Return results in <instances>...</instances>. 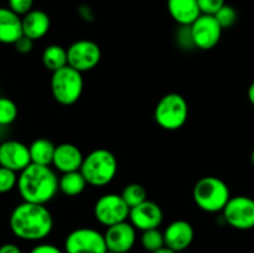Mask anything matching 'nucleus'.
I'll return each mask as SVG.
<instances>
[{
  "instance_id": "27",
  "label": "nucleus",
  "mask_w": 254,
  "mask_h": 253,
  "mask_svg": "<svg viewBox=\"0 0 254 253\" xmlns=\"http://www.w3.org/2000/svg\"><path fill=\"white\" fill-rule=\"evenodd\" d=\"M16 171L0 166V193H6L17 186Z\"/></svg>"
},
{
  "instance_id": "21",
  "label": "nucleus",
  "mask_w": 254,
  "mask_h": 253,
  "mask_svg": "<svg viewBox=\"0 0 254 253\" xmlns=\"http://www.w3.org/2000/svg\"><path fill=\"white\" fill-rule=\"evenodd\" d=\"M88 185L81 171L62 174L59 179V189L66 196H78Z\"/></svg>"
},
{
  "instance_id": "29",
  "label": "nucleus",
  "mask_w": 254,
  "mask_h": 253,
  "mask_svg": "<svg viewBox=\"0 0 254 253\" xmlns=\"http://www.w3.org/2000/svg\"><path fill=\"white\" fill-rule=\"evenodd\" d=\"M197 2L201 14L206 15H215L226 4L225 0H197Z\"/></svg>"
},
{
  "instance_id": "10",
  "label": "nucleus",
  "mask_w": 254,
  "mask_h": 253,
  "mask_svg": "<svg viewBox=\"0 0 254 253\" xmlns=\"http://www.w3.org/2000/svg\"><path fill=\"white\" fill-rule=\"evenodd\" d=\"M223 218L232 228L248 231L254 228V200L248 196L231 197L222 211Z\"/></svg>"
},
{
  "instance_id": "24",
  "label": "nucleus",
  "mask_w": 254,
  "mask_h": 253,
  "mask_svg": "<svg viewBox=\"0 0 254 253\" xmlns=\"http://www.w3.org/2000/svg\"><path fill=\"white\" fill-rule=\"evenodd\" d=\"M122 197L127 202L129 207H135V206L140 205L141 202L146 201V190L143 185L138 183H133L127 185L122 191Z\"/></svg>"
},
{
  "instance_id": "6",
  "label": "nucleus",
  "mask_w": 254,
  "mask_h": 253,
  "mask_svg": "<svg viewBox=\"0 0 254 253\" xmlns=\"http://www.w3.org/2000/svg\"><path fill=\"white\" fill-rule=\"evenodd\" d=\"M84 82L82 73L67 64L64 68L52 72L51 93L57 103L72 106L82 96Z\"/></svg>"
},
{
  "instance_id": "33",
  "label": "nucleus",
  "mask_w": 254,
  "mask_h": 253,
  "mask_svg": "<svg viewBox=\"0 0 254 253\" xmlns=\"http://www.w3.org/2000/svg\"><path fill=\"white\" fill-rule=\"evenodd\" d=\"M247 96H248V99H250L251 103L254 106V82L250 86V88H248V92H247Z\"/></svg>"
},
{
  "instance_id": "23",
  "label": "nucleus",
  "mask_w": 254,
  "mask_h": 253,
  "mask_svg": "<svg viewBox=\"0 0 254 253\" xmlns=\"http://www.w3.org/2000/svg\"><path fill=\"white\" fill-rule=\"evenodd\" d=\"M140 243L144 250L149 253L156 252L165 247V238H164V232H161L159 228H153V230L144 231L141 233Z\"/></svg>"
},
{
  "instance_id": "16",
  "label": "nucleus",
  "mask_w": 254,
  "mask_h": 253,
  "mask_svg": "<svg viewBox=\"0 0 254 253\" xmlns=\"http://www.w3.org/2000/svg\"><path fill=\"white\" fill-rule=\"evenodd\" d=\"M83 159L84 156L78 146L71 143H62L56 145L52 165L61 174L72 173L81 170Z\"/></svg>"
},
{
  "instance_id": "1",
  "label": "nucleus",
  "mask_w": 254,
  "mask_h": 253,
  "mask_svg": "<svg viewBox=\"0 0 254 253\" xmlns=\"http://www.w3.org/2000/svg\"><path fill=\"white\" fill-rule=\"evenodd\" d=\"M11 232L24 241L45 240L54 228V217L45 205L22 201L9 217Z\"/></svg>"
},
{
  "instance_id": "2",
  "label": "nucleus",
  "mask_w": 254,
  "mask_h": 253,
  "mask_svg": "<svg viewBox=\"0 0 254 253\" xmlns=\"http://www.w3.org/2000/svg\"><path fill=\"white\" fill-rule=\"evenodd\" d=\"M16 188L22 201L46 205L60 190L59 178L50 166L31 163L19 174Z\"/></svg>"
},
{
  "instance_id": "30",
  "label": "nucleus",
  "mask_w": 254,
  "mask_h": 253,
  "mask_svg": "<svg viewBox=\"0 0 254 253\" xmlns=\"http://www.w3.org/2000/svg\"><path fill=\"white\" fill-rule=\"evenodd\" d=\"M14 46L15 50H16L17 52H20V54H29L32 50V47H34V41H32L31 39H29V37L22 35V36L15 42Z\"/></svg>"
},
{
  "instance_id": "13",
  "label": "nucleus",
  "mask_w": 254,
  "mask_h": 253,
  "mask_svg": "<svg viewBox=\"0 0 254 253\" xmlns=\"http://www.w3.org/2000/svg\"><path fill=\"white\" fill-rule=\"evenodd\" d=\"M163 220L164 213L161 207L150 200H146L140 205L131 207L129 212V222L141 232L159 228V226L163 223Z\"/></svg>"
},
{
  "instance_id": "34",
  "label": "nucleus",
  "mask_w": 254,
  "mask_h": 253,
  "mask_svg": "<svg viewBox=\"0 0 254 253\" xmlns=\"http://www.w3.org/2000/svg\"><path fill=\"white\" fill-rule=\"evenodd\" d=\"M153 253H176V252H174V251H171V250H169V248L164 247V248H161V250L156 251V252H153Z\"/></svg>"
},
{
  "instance_id": "26",
  "label": "nucleus",
  "mask_w": 254,
  "mask_h": 253,
  "mask_svg": "<svg viewBox=\"0 0 254 253\" xmlns=\"http://www.w3.org/2000/svg\"><path fill=\"white\" fill-rule=\"evenodd\" d=\"M215 17L222 29H230V27H232L233 25L237 22L238 14L237 10H236L235 7L231 6V5L225 4L217 12H216Z\"/></svg>"
},
{
  "instance_id": "7",
  "label": "nucleus",
  "mask_w": 254,
  "mask_h": 253,
  "mask_svg": "<svg viewBox=\"0 0 254 253\" xmlns=\"http://www.w3.org/2000/svg\"><path fill=\"white\" fill-rule=\"evenodd\" d=\"M129 212L130 207L118 193H106L101 196L93 207L96 220L106 227L127 221L129 218Z\"/></svg>"
},
{
  "instance_id": "15",
  "label": "nucleus",
  "mask_w": 254,
  "mask_h": 253,
  "mask_svg": "<svg viewBox=\"0 0 254 253\" xmlns=\"http://www.w3.org/2000/svg\"><path fill=\"white\" fill-rule=\"evenodd\" d=\"M164 238H165V247L180 253L188 250L193 242L195 238V231L192 225L185 220H176L169 223L168 227L164 231Z\"/></svg>"
},
{
  "instance_id": "4",
  "label": "nucleus",
  "mask_w": 254,
  "mask_h": 253,
  "mask_svg": "<svg viewBox=\"0 0 254 253\" xmlns=\"http://www.w3.org/2000/svg\"><path fill=\"white\" fill-rule=\"evenodd\" d=\"M192 198L196 206L205 212H221L231 198L230 188L220 178L203 176L193 186Z\"/></svg>"
},
{
  "instance_id": "36",
  "label": "nucleus",
  "mask_w": 254,
  "mask_h": 253,
  "mask_svg": "<svg viewBox=\"0 0 254 253\" xmlns=\"http://www.w3.org/2000/svg\"><path fill=\"white\" fill-rule=\"evenodd\" d=\"M106 253H114V252H111V251H107Z\"/></svg>"
},
{
  "instance_id": "18",
  "label": "nucleus",
  "mask_w": 254,
  "mask_h": 253,
  "mask_svg": "<svg viewBox=\"0 0 254 253\" xmlns=\"http://www.w3.org/2000/svg\"><path fill=\"white\" fill-rule=\"evenodd\" d=\"M168 11L180 26H191L201 15L197 0H168Z\"/></svg>"
},
{
  "instance_id": "11",
  "label": "nucleus",
  "mask_w": 254,
  "mask_h": 253,
  "mask_svg": "<svg viewBox=\"0 0 254 253\" xmlns=\"http://www.w3.org/2000/svg\"><path fill=\"white\" fill-rule=\"evenodd\" d=\"M222 31L223 29L216 20L215 15L201 14L190 26L193 45L200 50H211L217 46Z\"/></svg>"
},
{
  "instance_id": "20",
  "label": "nucleus",
  "mask_w": 254,
  "mask_h": 253,
  "mask_svg": "<svg viewBox=\"0 0 254 253\" xmlns=\"http://www.w3.org/2000/svg\"><path fill=\"white\" fill-rule=\"evenodd\" d=\"M29 150L32 164L50 166L52 165L56 145L49 139L39 138L30 144Z\"/></svg>"
},
{
  "instance_id": "19",
  "label": "nucleus",
  "mask_w": 254,
  "mask_h": 253,
  "mask_svg": "<svg viewBox=\"0 0 254 253\" xmlns=\"http://www.w3.org/2000/svg\"><path fill=\"white\" fill-rule=\"evenodd\" d=\"M21 19L24 36L29 37L32 41L42 39L49 32L50 26H51L50 16L42 10L32 9L31 11L24 15Z\"/></svg>"
},
{
  "instance_id": "8",
  "label": "nucleus",
  "mask_w": 254,
  "mask_h": 253,
  "mask_svg": "<svg viewBox=\"0 0 254 253\" xmlns=\"http://www.w3.org/2000/svg\"><path fill=\"white\" fill-rule=\"evenodd\" d=\"M64 253H106L104 235L94 228H76L64 240Z\"/></svg>"
},
{
  "instance_id": "31",
  "label": "nucleus",
  "mask_w": 254,
  "mask_h": 253,
  "mask_svg": "<svg viewBox=\"0 0 254 253\" xmlns=\"http://www.w3.org/2000/svg\"><path fill=\"white\" fill-rule=\"evenodd\" d=\"M29 253H64L61 248H59L57 246L51 245V243H39L37 246H35L34 248H31Z\"/></svg>"
},
{
  "instance_id": "12",
  "label": "nucleus",
  "mask_w": 254,
  "mask_h": 253,
  "mask_svg": "<svg viewBox=\"0 0 254 253\" xmlns=\"http://www.w3.org/2000/svg\"><path fill=\"white\" fill-rule=\"evenodd\" d=\"M107 250L114 253H128L136 242V228L128 221L107 227L104 233Z\"/></svg>"
},
{
  "instance_id": "32",
  "label": "nucleus",
  "mask_w": 254,
  "mask_h": 253,
  "mask_svg": "<svg viewBox=\"0 0 254 253\" xmlns=\"http://www.w3.org/2000/svg\"><path fill=\"white\" fill-rule=\"evenodd\" d=\"M0 253H22V251L15 243H4L0 246Z\"/></svg>"
},
{
  "instance_id": "25",
  "label": "nucleus",
  "mask_w": 254,
  "mask_h": 253,
  "mask_svg": "<svg viewBox=\"0 0 254 253\" xmlns=\"http://www.w3.org/2000/svg\"><path fill=\"white\" fill-rule=\"evenodd\" d=\"M17 107L12 99L0 97V126H9L16 119Z\"/></svg>"
},
{
  "instance_id": "17",
  "label": "nucleus",
  "mask_w": 254,
  "mask_h": 253,
  "mask_svg": "<svg viewBox=\"0 0 254 253\" xmlns=\"http://www.w3.org/2000/svg\"><path fill=\"white\" fill-rule=\"evenodd\" d=\"M22 32V19L9 7H0V44L14 45Z\"/></svg>"
},
{
  "instance_id": "5",
  "label": "nucleus",
  "mask_w": 254,
  "mask_h": 253,
  "mask_svg": "<svg viewBox=\"0 0 254 253\" xmlns=\"http://www.w3.org/2000/svg\"><path fill=\"white\" fill-rule=\"evenodd\" d=\"M158 126L165 130H178L183 128L189 118V104L181 94L168 93L161 97L154 111Z\"/></svg>"
},
{
  "instance_id": "22",
  "label": "nucleus",
  "mask_w": 254,
  "mask_h": 253,
  "mask_svg": "<svg viewBox=\"0 0 254 253\" xmlns=\"http://www.w3.org/2000/svg\"><path fill=\"white\" fill-rule=\"evenodd\" d=\"M42 63L51 72L64 68L68 64L67 50L61 45H49L42 52Z\"/></svg>"
},
{
  "instance_id": "28",
  "label": "nucleus",
  "mask_w": 254,
  "mask_h": 253,
  "mask_svg": "<svg viewBox=\"0 0 254 253\" xmlns=\"http://www.w3.org/2000/svg\"><path fill=\"white\" fill-rule=\"evenodd\" d=\"M9 9H11L19 16H24L30 12L34 6V0H7Z\"/></svg>"
},
{
  "instance_id": "9",
  "label": "nucleus",
  "mask_w": 254,
  "mask_h": 253,
  "mask_svg": "<svg viewBox=\"0 0 254 253\" xmlns=\"http://www.w3.org/2000/svg\"><path fill=\"white\" fill-rule=\"evenodd\" d=\"M102 60V50L92 40H78L67 49L68 66L81 73L96 68Z\"/></svg>"
},
{
  "instance_id": "3",
  "label": "nucleus",
  "mask_w": 254,
  "mask_h": 253,
  "mask_svg": "<svg viewBox=\"0 0 254 253\" xmlns=\"http://www.w3.org/2000/svg\"><path fill=\"white\" fill-rule=\"evenodd\" d=\"M87 184L94 188H103L113 181L118 171V161L108 149H94L84 156L81 170Z\"/></svg>"
},
{
  "instance_id": "14",
  "label": "nucleus",
  "mask_w": 254,
  "mask_h": 253,
  "mask_svg": "<svg viewBox=\"0 0 254 253\" xmlns=\"http://www.w3.org/2000/svg\"><path fill=\"white\" fill-rule=\"evenodd\" d=\"M31 164L29 146L19 140H6L0 144V166L21 173Z\"/></svg>"
},
{
  "instance_id": "35",
  "label": "nucleus",
  "mask_w": 254,
  "mask_h": 253,
  "mask_svg": "<svg viewBox=\"0 0 254 253\" xmlns=\"http://www.w3.org/2000/svg\"><path fill=\"white\" fill-rule=\"evenodd\" d=\"M251 161H252V164H253V166H254V149H253V151H252V155H251Z\"/></svg>"
}]
</instances>
